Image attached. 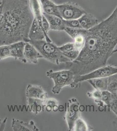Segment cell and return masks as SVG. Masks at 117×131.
I'll use <instances>...</instances> for the list:
<instances>
[{"mask_svg":"<svg viewBox=\"0 0 117 131\" xmlns=\"http://www.w3.org/2000/svg\"><path fill=\"white\" fill-rule=\"evenodd\" d=\"M117 5L107 18L87 30L84 45L78 57L67 63L74 78L106 65L117 52Z\"/></svg>","mask_w":117,"mask_h":131,"instance_id":"cell-1","label":"cell"},{"mask_svg":"<svg viewBox=\"0 0 117 131\" xmlns=\"http://www.w3.org/2000/svg\"><path fill=\"white\" fill-rule=\"evenodd\" d=\"M0 20V46L17 42H28L34 15L29 0H2Z\"/></svg>","mask_w":117,"mask_h":131,"instance_id":"cell-2","label":"cell"},{"mask_svg":"<svg viewBox=\"0 0 117 131\" xmlns=\"http://www.w3.org/2000/svg\"><path fill=\"white\" fill-rule=\"evenodd\" d=\"M38 50L43 58L54 64L59 65L62 63H68L71 60L64 55L59 47L52 42H47L45 39L29 41Z\"/></svg>","mask_w":117,"mask_h":131,"instance_id":"cell-3","label":"cell"},{"mask_svg":"<svg viewBox=\"0 0 117 131\" xmlns=\"http://www.w3.org/2000/svg\"><path fill=\"white\" fill-rule=\"evenodd\" d=\"M48 78L52 79L54 85L52 89V92L54 94H59L64 87L70 86L73 82L74 74L70 70H63L58 71H54L50 70L46 72Z\"/></svg>","mask_w":117,"mask_h":131,"instance_id":"cell-4","label":"cell"},{"mask_svg":"<svg viewBox=\"0 0 117 131\" xmlns=\"http://www.w3.org/2000/svg\"><path fill=\"white\" fill-rule=\"evenodd\" d=\"M117 73V67L105 65L85 74L82 75L74 78V81L70 86L71 88H77L80 83L90 79L108 78Z\"/></svg>","mask_w":117,"mask_h":131,"instance_id":"cell-5","label":"cell"},{"mask_svg":"<svg viewBox=\"0 0 117 131\" xmlns=\"http://www.w3.org/2000/svg\"><path fill=\"white\" fill-rule=\"evenodd\" d=\"M60 17L65 20L78 19L86 11L77 4L68 2L58 5Z\"/></svg>","mask_w":117,"mask_h":131,"instance_id":"cell-6","label":"cell"},{"mask_svg":"<svg viewBox=\"0 0 117 131\" xmlns=\"http://www.w3.org/2000/svg\"><path fill=\"white\" fill-rule=\"evenodd\" d=\"M80 103L75 98H71L67 103L64 118L69 131H72L76 120L80 117Z\"/></svg>","mask_w":117,"mask_h":131,"instance_id":"cell-7","label":"cell"},{"mask_svg":"<svg viewBox=\"0 0 117 131\" xmlns=\"http://www.w3.org/2000/svg\"><path fill=\"white\" fill-rule=\"evenodd\" d=\"M64 31L73 39L75 48L80 52L84 45L87 30L66 27Z\"/></svg>","mask_w":117,"mask_h":131,"instance_id":"cell-8","label":"cell"},{"mask_svg":"<svg viewBox=\"0 0 117 131\" xmlns=\"http://www.w3.org/2000/svg\"><path fill=\"white\" fill-rule=\"evenodd\" d=\"M24 56L26 63L31 64H37L39 59L43 58L40 52L29 42H25Z\"/></svg>","mask_w":117,"mask_h":131,"instance_id":"cell-9","label":"cell"},{"mask_svg":"<svg viewBox=\"0 0 117 131\" xmlns=\"http://www.w3.org/2000/svg\"><path fill=\"white\" fill-rule=\"evenodd\" d=\"M26 97L27 98H37L44 100L48 97V94L41 86L28 84L26 89Z\"/></svg>","mask_w":117,"mask_h":131,"instance_id":"cell-10","label":"cell"},{"mask_svg":"<svg viewBox=\"0 0 117 131\" xmlns=\"http://www.w3.org/2000/svg\"><path fill=\"white\" fill-rule=\"evenodd\" d=\"M12 127L14 131H40L35 125L34 121L25 122L14 118L12 119Z\"/></svg>","mask_w":117,"mask_h":131,"instance_id":"cell-11","label":"cell"},{"mask_svg":"<svg viewBox=\"0 0 117 131\" xmlns=\"http://www.w3.org/2000/svg\"><path fill=\"white\" fill-rule=\"evenodd\" d=\"M46 35L37 20L34 18L28 33L29 41L41 40L45 39Z\"/></svg>","mask_w":117,"mask_h":131,"instance_id":"cell-12","label":"cell"},{"mask_svg":"<svg viewBox=\"0 0 117 131\" xmlns=\"http://www.w3.org/2000/svg\"><path fill=\"white\" fill-rule=\"evenodd\" d=\"M25 44V42L23 41L17 42L10 44V57L25 63L26 62L24 56Z\"/></svg>","mask_w":117,"mask_h":131,"instance_id":"cell-13","label":"cell"},{"mask_svg":"<svg viewBox=\"0 0 117 131\" xmlns=\"http://www.w3.org/2000/svg\"><path fill=\"white\" fill-rule=\"evenodd\" d=\"M49 23L50 30L56 31H64L66 28L65 20L62 18L55 15H49L43 13Z\"/></svg>","mask_w":117,"mask_h":131,"instance_id":"cell-14","label":"cell"},{"mask_svg":"<svg viewBox=\"0 0 117 131\" xmlns=\"http://www.w3.org/2000/svg\"><path fill=\"white\" fill-rule=\"evenodd\" d=\"M27 103L29 110L33 113L37 115L44 111V100L37 98H27Z\"/></svg>","mask_w":117,"mask_h":131,"instance_id":"cell-15","label":"cell"},{"mask_svg":"<svg viewBox=\"0 0 117 131\" xmlns=\"http://www.w3.org/2000/svg\"><path fill=\"white\" fill-rule=\"evenodd\" d=\"M82 28L88 30L98 25V21L97 18L92 14L86 12L78 19Z\"/></svg>","mask_w":117,"mask_h":131,"instance_id":"cell-16","label":"cell"},{"mask_svg":"<svg viewBox=\"0 0 117 131\" xmlns=\"http://www.w3.org/2000/svg\"><path fill=\"white\" fill-rule=\"evenodd\" d=\"M39 1L43 13L60 17L58 10V5H56L51 0Z\"/></svg>","mask_w":117,"mask_h":131,"instance_id":"cell-17","label":"cell"},{"mask_svg":"<svg viewBox=\"0 0 117 131\" xmlns=\"http://www.w3.org/2000/svg\"><path fill=\"white\" fill-rule=\"evenodd\" d=\"M30 4L31 10L34 15V17L37 20L39 25L41 26L42 23V18L43 16V12L41 10L39 0H29Z\"/></svg>","mask_w":117,"mask_h":131,"instance_id":"cell-18","label":"cell"},{"mask_svg":"<svg viewBox=\"0 0 117 131\" xmlns=\"http://www.w3.org/2000/svg\"><path fill=\"white\" fill-rule=\"evenodd\" d=\"M108 78H103L90 79L87 81L95 89L102 91L108 90Z\"/></svg>","mask_w":117,"mask_h":131,"instance_id":"cell-19","label":"cell"},{"mask_svg":"<svg viewBox=\"0 0 117 131\" xmlns=\"http://www.w3.org/2000/svg\"><path fill=\"white\" fill-rule=\"evenodd\" d=\"M45 107L47 112H56L58 110L59 103L57 100L54 98L48 97L44 100Z\"/></svg>","mask_w":117,"mask_h":131,"instance_id":"cell-20","label":"cell"},{"mask_svg":"<svg viewBox=\"0 0 117 131\" xmlns=\"http://www.w3.org/2000/svg\"><path fill=\"white\" fill-rule=\"evenodd\" d=\"M112 94H116L117 91V73L108 77V90Z\"/></svg>","mask_w":117,"mask_h":131,"instance_id":"cell-21","label":"cell"},{"mask_svg":"<svg viewBox=\"0 0 117 131\" xmlns=\"http://www.w3.org/2000/svg\"><path fill=\"white\" fill-rule=\"evenodd\" d=\"M89 127L83 119L80 117L77 118L74 123L72 131H89Z\"/></svg>","mask_w":117,"mask_h":131,"instance_id":"cell-22","label":"cell"},{"mask_svg":"<svg viewBox=\"0 0 117 131\" xmlns=\"http://www.w3.org/2000/svg\"><path fill=\"white\" fill-rule=\"evenodd\" d=\"M10 57V45H2L0 46V61Z\"/></svg>","mask_w":117,"mask_h":131,"instance_id":"cell-23","label":"cell"},{"mask_svg":"<svg viewBox=\"0 0 117 131\" xmlns=\"http://www.w3.org/2000/svg\"><path fill=\"white\" fill-rule=\"evenodd\" d=\"M112 98V94L108 90L102 91V97L101 100L105 104L109 107Z\"/></svg>","mask_w":117,"mask_h":131,"instance_id":"cell-24","label":"cell"},{"mask_svg":"<svg viewBox=\"0 0 117 131\" xmlns=\"http://www.w3.org/2000/svg\"><path fill=\"white\" fill-rule=\"evenodd\" d=\"M66 27L73 28H82L78 19L65 20Z\"/></svg>","mask_w":117,"mask_h":131,"instance_id":"cell-25","label":"cell"},{"mask_svg":"<svg viewBox=\"0 0 117 131\" xmlns=\"http://www.w3.org/2000/svg\"><path fill=\"white\" fill-rule=\"evenodd\" d=\"M63 53V52H62ZM80 53V51L75 49L69 52L63 53L66 57L69 59L71 61H73L78 57Z\"/></svg>","mask_w":117,"mask_h":131,"instance_id":"cell-26","label":"cell"},{"mask_svg":"<svg viewBox=\"0 0 117 131\" xmlns=\"http://www.w3.org/2000/svg\"><path fill=\"white\" fill-rule=\"evenodd\" d=\"M109 107L117 116V96L116 94H112L111 102Z\"/></svg>","mask_w":117,"mask_h":131,"instance_id":"cell-27","label":"cell"},{"mask_svg":"<svg viewBox=\"0 0 117 131\" xmlns=\"http://www.w3.org/2000/svg\"><path fill=\"white\" fill-rule=\"evenodd\" d=\"M59 49L63 53L69 52L71 51L76 49L74 47L73 42L67 43L63 45L62 46L59 47Z\"/></svg>","mask_w":117,"mask_h":131,"instance_id":"cell-28","label":"cell"},{"mask_svg":"<svg viewBox=\"0 0 117 131\" xmlns=\"http://www.w3.org/2000/svg\"><path fill=\"white\" fill-rule=\"evenodd\" d=\"M87 95L90 98L94 99H101L102 97V91L95 89L91 92L87 93Z\"/></svg>","mask_w":117,"mask_h":131,"instance_id":"cell-29","label":"cell"},{"mask_svg":"<svg viewBox=\"0 0 117 131\" xmlns=\"http://www.w3.org/2000/svg\"><path fill=\"white\" fill-rule=\"evenodd\" d=\"M7 121V118H5V119L2 121L0 116V131H4Z\"/></svg>","mask_w":117,"mask_h":131,"instance_id":"cell-30","label":"cell"},{"mask_svg":"<svg viewBox=\"0 0 117 131\" xmlns=\"http://www.w3.org/2000/svg\"><path fill=\"white\" fill-rule=\"evenodd\" d=\"M94 102L96 103V104L98 105V106H103L104 103L103 102L102 100L101 99H94Z\"/></svg>","mask_w":117,"mask_h":131,"instance_id":"cell-31","label":"cell"},{"mask_svg":"<svg viewBox=\"0 0 117 131\" xmlns=\"http://www.w3.org/2000/svg\"><path fill=\"white\" fill-rule=\"evenodd\" d=\"M113 125H114L113 126H114V130L117 131V118L114 121V122H113Z\"/></svg>","mask_w":117,"mask_h":131,"instance_id":"cell-32","label":"cell"},{"mask_svg":"<svg viewBox=\"0 0 117 131\" xmlns=\"http://www.w3.org/2000/svg\"><path fill=\"white\" fill-rule=\"evenodd\" d=\"M2 9H3V5L2 2L0 4V20L2 17Z\"/></svg>","mask_w":117,"mask_h":131,"instance_id":"cell-33","label":"cell"},{"mask_svg":"<svg viewBox=\"0 0 117 131\" xmlns=\"http://www.w3.org/2000/svg\"><path fill=\"white\" fill-rule=\"evenodd\" d=\"M116 95H117V93H116Z\"/></svg>","mask_w":117,"mask_h":131,"instance_id":"cell-34","label":"cell"}]
</instances>
